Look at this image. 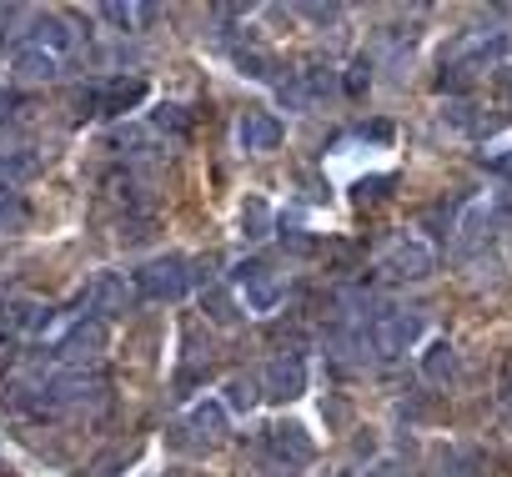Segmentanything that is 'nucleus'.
<instances>
[{
  "mask_svg": "<svg viewBox=\"0 0 512 477\" xmlns=\"http://www.w3.org/2000/svg\"><path fill=\"white\" fill-rule=\"evenodd\" d=\"M206 272H196V262H186V257H156V262H146V267H136V297L141 302H181L196 282H201Z\"/></svg>",
  "mask_w": 512,
  "mask_h": 477,
  "instance_id": "nucleus-1",
  "label": "nucleus"
},
{
  "mask_svg": "<svg viewBox=\"0 0 512 477\" xmlns=\"http://www.w3.org/2000/svg\"><path fill=\"white\" fill-rule=\"evenodd\" d=\"M422 312L417 307H382L372 322H367V347L382 357V362H392V357H402L407 347H417V337H422Z\"/></svg>",
  "mask_w": 512,
  "mask_h": 477,
  "instance_id": "nucleus-2",
  "label": "nucleus"
},
{
  "mask_svg": "<svg viewBox=\"0 0 512 477\" xmlns=\"http://www.w3.org/2000/svg\"><path fill=\"white\" fill-rule=\"evenodd\" d=\"M377 272H387L392 282H427L437 272V252L422 242V236H392V242L382 247L377 257Z\"/></svg>",
  "mask_w": 512,
  "mask_h": 477,
  "instance_id": "nucleus-3",
  "label": "nucleus"
},
{
  "mask_svg": "<svg viewBox=\"0 0 512 477\" xmlns=\"http://www.w3.org/2000/svg\"><path fill=\"white\" fill-rule=\"evenodd\" d=\"M231 287L246 297V307H251V312H277V302H282V292H287V287H282V277H277L267 262H256V257L231 267Z\"/></svg>",
  "mask_w": 512,
  "mask_h": 477,
  "instance_id": "nucleus-4",
  "label": "nucleus"
},
{
  "mask_svg": "<svg viewBox=\"0 0 512 477\" xmlns=\"http://www.w3.org/2000/svg\"><path fill=\"white\" fill-rule=\"evenodd\" d=\"M131 302H136V282H126L121 272H101V277L81 292V317L111 322V317L131 312Z\"/></svg>",
  "mask_w": 512,
  "mask_h": 477,
  "instance_id": "nucleus-5",
  "label": "nucleus"
},
{
  "mask_svg": "<svg viewBox=\"0 0 512 477\" xmlns=\"http://www.w3.org/2000/svg\"><path fill=\"white\" fill-rule=\"evenodd\" d=\"M492 236H497V211H492L487 201L462 206V216H457V226H452V247H457V257L472 262L482 247H492Z\"/></svg>",
  "mask_w": 512,
  "mask_h": 477,
  "instance_id": "nucleus-6",
  "label": "nucleus"
},
{
  "mask_svg": "<svg viewBox=\"0 0 512 477\" xmlns=\"http://www.w3.org/2000/svg\"><path fill=\"white\" fill-rule=\"evenodd\" d=\"M262 447H267V457H272L282 472H297V467H307V462L317 457V442H312L297 422H277V427H267Z\"/></svg>",
  "mask_w": 512,
  "mask_h": 477,
  "instance_id": "nucleus-7",
  "label": "nucleus"
},
{
  "mask_svg": "<svg viewBox=\"0 0 512 477\" xmlns=\"http://www.w3.org/2000/svg\"><path fill=\"white\" fill-rule=\"evenodd\" d=\"M101 347H106V322H96V317H76V327L56 342V362H66V367H86V362L101 357Z\"/></svg>",
  "mask_w": 512,
  "mask_h": 477,
  "instance_id": "nucleus-8",
  "label": "nucleus"
},
{
  "mask_svg": "<svg viewBox=\"0 0 512 477\" xmlns=\"http://www.w3.org/2000/svg\"><path fill=\"white\" fill-rule=\"evenodd\" d=\"M26 41H36L41 51H51V56L71 61V56H76V46H81V31H76L66 16L46 11V16H36V26H31V36H26Z\"/></svg>",
  "mask_w": 512,
  "mask_h": 477,
  "instance_id": "nucleus-9",
  "label": "nucleus"
},
{
  "mask_svg": "<svg viewBox=\"0 0 512 477\" xmlns=\"http://www.w3.org/2000/svg\"><path fill=\"white\" fill-rule=\"evenodd\" d=\"M262 392H267L272 402L302 397V392H307V362H302V357H277V362L262 372Z\"/></svg>",
  "mask_w": 512,
  "mask_h": 477,
  "instance_id": "nucleus-10",
  "label": "nucleus"
},
{
  "mask_svg": "<svg viewBox=\"0 0 512 477\" xmlns=\"http://www.w3.org/2000/svg\"><path fill=\"white\" fill-rule=\"evenodd\" d=\"M11 71H16L21 81H56V76L66 71V61L51 56V51H41L36 41H16V46H11Z\"/></svg>",
  "mask_w": 512,
  "mask_h": 477,
  "instance_id": "nucleus-11",
  "label": "nucleus"
},
{
  "mask_svg": "<svg viewBox=\"0 0 512 477\" xmlns=\"http://www.w3.org/2000/svg\"><path fill=\"white\" fill-rule=\"evenodd\" d=\"M96 96H101V116H126L131 106L146 101V81L141 76H106V81H96Z\"/></svg>",
  "mask_w": 512,
  "mask_h": 477,
  "instance_id": "nucleus-12",
  "label": "nucleus"
},
{
  "mask_svg": "<svg viewBox=\"0 0 512 477\" xmlns=\"http://www.w3.org/2000/svg\"><path fill=\"white\" fill-rule=\"evenodd\" d=\"M236 141H241V151H277L282 146V121L272 111H246L241 126H236Z\"/></svg>",
  "mask_w": 512,
  "mask_h": 477,
  "instance_id": "nucleus-13",
  "label": "nucleus"
},
{
  "mask_svg": "<svg viewBox=\"0 0 512 477\" xmlns=\"http://www.w3.org/2000/svg\"><path fill=\"white\" fill-rule=\"evenodd\" d=\"M181 432L196 437V447H211L221 432H226V402H196L181 422Z\"/></svg>",
  "mask_w": 512,
  "mask_h": 477,
  "instance_id": "nucleus-14",
  "label": "nucleus"
},
{
  "mask_svg": "<svg viewBox=\"0 0 512 477\" xmlns=\"http://www.w3.org/2000/svg\"><path fill=\"white\" fill-rule=\"evenodd\" d=\"M6 327H11V332H21V337L46 332V327H51V307H46V302H36V297H16V302H6Z\"/></svg>",
  "mask_w": 512,
  "mask_h": 477,
  "instance_id": "nucleus-15",
  "label": "nucleus"
},
{
  "mask_svg": "<svg viewBox=\"0 0 512 477\" xmlns=\"http://www.w3.org/2000/svg\"><path fill=\"white\" fill-rule=\"evenodd\" d=\"M96 16L126 36V31H141L146 21H156L161 11H156V6H131V0H106V6H96Z\"/></svg>",
  "mask_w": 512,
  "mask_h": 477,
  "instance_id": "nucleus-16",
  "label": "nucleus"
},
{
  "mask_svg": "<svg viewBox=\"0 0 512 477\" xmlns=\"http://www.w3.org/2000/svg\"><path fill=\"white\" fill-rule=\"evenodd\" d=\"M422 377L427 382H457V352H452V342H432L427 347V357H422Z\"/></svg>",
  "mask_w": 512,
  "mask_h": 477,
  "instance_id": "nucleus-17",
  "label": "nucleus"
},
{
  "mask_svg": "<svg viewBox=\"0 0 512 477\" xmlns=\"http://www.w3.org/2000/svg\"><path fill=\"white\" fill-rule=\"evenodd\" d=\"M241 236H246V242H267V236H272V206L262 196H246V206H241Z\"/></svg>",
  "mask_w": 512,
  "mask_h": 477,
  "instance_id": "nucleus-18",
  "label": "nucleus"
},
{
  "mask_svg": "<svg viewBox=\"0 0 512 477\" xmlns=\"http://www.w3.org/2000/svg\"><path fill=\"white\" fill-rule=\"evenodd\" d=\"M41 171V151L36 146H11V151H0V176L6 181H26Z\"/></svg>",
  "mask_w": 512,
  "mask_h": 477,
  "instance_id": "nucleus-19",
  "label": "nucleus"
},
{
  "mask_svg": "<svg viewBox=\"0 0 512 477\" xmlns=\"http://www.w3.org/2000/svg\"><path fill=\"white\" fill-rule=\"evenodd\" d=\"M26 221H31V206H26V196H21V191H6V186H0V236H11V231H26Z\"/></svg>",
  "mask_w": 512,
  "mask_h": 477,
  "instance_id": "nucleus-20",
  "label": "nucleus"
},
{
  "mask_svg": "<svg viewBox=\"0 0 512 477\" xmlns=\"http://www.w3.org/2000/svg\"><path fill=\"white\" fill-rule=\"evenodd\" d=\"M201 307H206V317H211V322H221V327L241 322V307H236V302H231V292H226V287H216V282L201 292Z\"/></svg>",
  "mask_w": 512,
  "mask_h": 477,
  "instance_id": "nucleus-21",
  "label": "nucleus"
},
{
  "mask_svg": "<svg viewBox=\"0 0 512 477\" xmlns=\"http://www.w3.org/2000/svg\"><path fill=\"white\" fill-rule=\"evenodd\" d=\"M256 402H262V377H231L226 382V407L231 412H251Z\"/></svg>",
  "mask_w": 512,
  "mask_h": 477,
  "instance_id": "nucleus-22",
  "label": "nucleus"
},
{
  "mask_svg": "<svg viewBox=\"0 0 512 477\" xmlns=\"http://www.w3.org/2000/svg\"><path fill=\"white\" fill-rule=\"evenodd\" d=\"M367 86H372V61H367V56H357V61L347 66V76H342V91H347L352 101H362V96H367Z\"/></svg>",
  "mask_w": 512,
  "mask_h": 477,
  "instance_id": "nucleus-23",
  "label": "nucleus"
},
{
  "mask_svg": "<svg viewBox=\"0 0 512 477\" xmlns=\"http://www.w3.org/2000/svg\"><path fill=\"white\" fill-rule=\"evenodd\" d=\"M297 76H302V86H307V96H312V101H322V96L337 86L332 66H307V71H297Z\"/></svg>",
  "mask_w": 512,
  "mask_h": 477,
  "instance_id": "nucleus-24",
  "label": "nucleus"
},
{
  "mask_svg": "<svg viewBox=\"0 0 512 477\" xmlns=\"http://www.w3.org/2000/svg\"><path fill=\"white\" fill-rule=\"evenodd\" d=\"M151 126H156L161 136H186V111H181V106H156V111H151Z\"/></svg>",
  "mask_w": 512,
  "mask_h": 477,
  "instance_id": "nucleus-25",
  "label": "nucleus"
},
{
  "mask_svg": "<svg viewBox=\"0 0 512 477\" xmlns=\"http://www.w3.org/2000/svg\"><path fill=\"white\" fill-rule=\"evenodd\" d=\"M382 186H392V176H372V181H357V201H377Z\"/></svg>",
  "mask_w": 512,
  "mask_h": 477,
  "instance_id": "nucleus-26",
  "label": "nucleus"
},
{
  "mask_svg": "<svg viewBox=\"0 0 512 477\" xmlns=\"http://www.w3.org/2000/svg\"><path fill=\"white\" fill-rule=\"evenodd\" d=\"M302 16H312L317 26H332V21H337L342 11H337V6H302Z\"/></svg>",
  "mask_w": 512,
  "mask_h": 477,
  "instance_id": "nucleus-27",
  "label": "nucleus"
},
{
  "mask_svg": "<svg viewBox=\"0 0 512 477\" xmlns=\"http://www.w3.org/2000/svg\"><path fill=\"white\" fill-rule=\"evenodd\" d=\"M487 171H497V176H507V181H512V146H507V151H497V156H487Z\"/></svg>",
  "mask_w": 512,
  "mask_h": 477,
  "instance_id": "nucleus-28",
  "label": "nucleus"
},
{
  "mask_svg": "<svg viewBox=\"0 0 512 477\" xmlns=\"http://www.w3.org/2000/svg\"><path fill=\"white\" fill-rule=\"evenodd\" d=\"M497 86H502V91L512 96V66H497Z\"/></svg>",
  "mask_w": 512,
  "mask_h": 477,
  "instance_id": "nucleus-29",
  "label": "nucleus"
},
{
  "mask_svg": "<svg viewBox=\"0 0 512 477\" xmlns=\"http://www.w3.org/2000/svg\"><path fill=\"white\" fill-rule=\"evenodd\" d=\"M337 477H357V472H337Z\"/></svg>",
  "mask_w": 512,
  "mask_h": 477,
  "instance_id": "nucleus-30",
  "label": "nucleus"
}]
</instances>
